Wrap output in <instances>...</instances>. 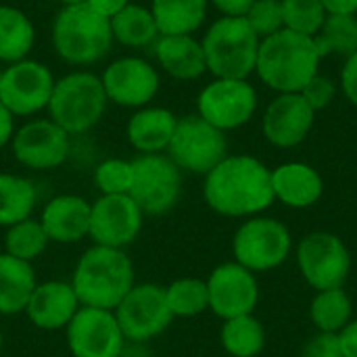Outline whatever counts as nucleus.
<instances>
[{"mask_svg": "<svg viewBox=\"0 0 357 357\" xmlns=\"http://www.w3.org/2000/svg\"><path fill=\"white\" fill-rule=\"evenodd\" d=\"M36 284L38 282L31 264L21 261L8 253L0 255V314L2 316L25 312Z\"/></svg>", "mask_w": 357, "mask_h": 357, "instance_id": "nucleus-25", "label": "nucleus"}, {"mask_svg": "<svg viewBox=\"0 0 357 357\" xmlns=\"http://www.w3.org/2000/svg\"><path fill=\"white\" fill-rule=\"evenodd\" d=\"M94 184L102 195H128L132 186V161L105 159L94 172Z\"/></svg>", "mask_w": 357, "mask_h": 357, "instance_id": "nucleus-36", "label": "nucleus"}, {"mask_svg": "<svg viewBox=\"0 0 357 357\" xmlns=\"http://www.w3.org/2000/svg\"><path fill=\"white\" fill-rule=\"evenodd\" d=\"M322 59L316 38L280 29L259 42L255 75L276 94L301 92L320 73Z\"/></svg>", "mask_w": 357, "mask_h": 357, "instance_id": "nucleus-2", "label": "nucleus"}, {"mask_svg": "<svg viewBox=\"0 0 357 357\" xmlns=\"http://www.w3.org/2000/svg\"><path fill=\"white\" fill-rule=\"evenodd\" d=\"M0 77H2V69H0Z\"/></svg>", "mask_w": 357, "mask_h": 357, "instance_id": "nucleus-48", "label": "nucleus"}, {"mask_svg": "<svg viewBox=\"0 0 357 357\" xmlns=\"http://www.w3.org/2000/svg\"><path fill=\"white\" fill-rule=\"evenodd\" d=\"M128 195L144 215H163L180 201L182 169L167 153L138 155L132 161V186Z\"/></svg>", "mask_w": 357, "mask_h": 357, "instance_id": "nucleus-8", "label": "nucleus"}, {"mask_svg": "<svg viewBox=\"0 0 357 357\" xmlns=\"http://www.w3.org/2000/svg\"><path fill=\"white\" fill-rule=\"evenodd\" d=\"M299 94H301V96L310 102V107L318 113V111L331 107L333 100L337 98V84H335L333 77L318 73V75H314V77L310 79V84H307Z\"/></svg>", "mask_w": 357, "mask_h": 357, "instance_id": "nucleus-38", "label": "nucleus"}, {"mask_svg": "<svg viewBox=\"0 0 357 357\" xmlns=\"http://www.w3.org/2000/svg\"><path fill=\"white\" fill-rule=\"evenodd\" d=\"M222 17H245L255 0H209Z\"/></svg>", "mask_w": 357, "mask_h": 357, "instance_id": "nucleus-41", "label": "nucleus"}, {"mask_svg": "<svg viewBox=\"0 0 357 357\" xmlns=\"http://www.w3.org/2000/svg\"><path fill=\"white\" fill-rule=\"evenodd\" d=\"M36 42V27L31 19L17 6L0 4V61L19 63L27 59Z\"/></svg>", "mask_w": 357, "mask_h": 357, "instance_id": "nucleus-27", "label": "nucleus"}, {"mask_svg": "<svg viewBox=\"0 0 357 357\" xmlns=\"http://www.w3.org/2000/svg\"><path fill=\"white\" fill-rule=\"evenodd\" d=\"M142 215L130 195H102L90 205L88 236L100 247L123 249L140 234Z\"/></svg>", "mask_w": 357, "mask_h": 357, "instance_id": "nucleus-16", "label": "nucleus"}, {"mask_svg": "<svg viewBox=\"0 0 357 357\" xmlns=\"http://www.w3.org/2000/svg\"><path fill=\"white\" fill-rule=\"evenodd\" d=\"M259 42L245 17L215 19L201 40L207 71L213 77L249 79L255 73Z\"/></svg>", "mask_w": 357, "mask_h": 357, "instance_id": "nucleus-5", "label": "nucleus"}, {"mask_svg": "<svg viewBox=\"0 0 357 357\" xmlns=\"http://www.w3.org/2000/svg\"><path fill=\"white\" fill-rule=\"evenodd\" d=\"M153 52L161 69L174 79L192 82L207 71L201 40L195 36H159Z\"/></svg>", "mask_w": 357, "mask_h": 357, "instance_id": "nucleus-23", "label": "nucleus"}, {"mask_svg": "<svg viewBox=\"0 0 357 357\" xmlns=\"http://www.w3.org/2000/svg\"><path fill=\"white\" fill-rule=\"evenodd\" d=\"M165 299L174 318H192L209 310L207 282L201 278H178L165 289Z\"/></svg>", "mask_w": 357, "mask_h": 357, "instance_id": "nucleus-33", "label": "nucleus"}, {"mask_svg": "<svg viewBox=\"0 0 357 357\" xmlns=\"http://www.w3.org/2000/svg\"><path fill=\"white\" fill-rule=\"evenodd\" d=\"M0 351H2V333H0Z\"/></svg>", "mask_w": 357, "mask_h": 357, "instance_id": "nucleus-47", "label": "nucleus"}, {"mask_svg": "<svg viewBox=\"0 0 357 357\" xmlns=\"http://www.w3.org/2000/svg\"><path fill=\"white\" fill-rule=\"evenodd\" d=\"M46 245H48V236H46L42 224L31 218H27L19 224H13L4 238L6 253L21 261H27V264L38 259L44 253Z\"/></svg>", "mask_w": 357, "mask_h": 357, "instance_id": "nucleus-34", "label": "nucleus"}, {"mask_svg": "<svg viewBox=\"0 0 357 357\" xmlns=\"http://www.w3.org/2000/svg\"><path fill=\"white\" fill-rule=\"evenodd\" d=\"M111 33L113 40L132 48L151 46L159 38V29L151 8L132 2L111 17Z\"/></svg>", "mask_w": 357, "mask_h": 357, "instance_id": "nucleus-28", "label": "nucleus"}, {"mask_svg": "<svg viewBox=\"0 0 357 357\" xmlns=\"http://www.w3.org/2000/svg\"><path fill=\"white\" fill-rule=\"evenodd\" d=\"M205 282L209 291V310L222 320L249 316L259 303L257 274L236 261L218 266Z\"/></svg>", "mask_w": 357, "mask_h": 357, "instance_id": "nucleus-15", "label": "nucleus"}, {"mask_svg": "<svg viewBox=\"0 0 357 357\" xmlns=\"http://www.w3.org/2000/svg\"><path fill=\"white\" fill-rule=\"evenodd\" d=\"M107 102L109 100L98 75L90 71H73L54 82L46 109L50 119L73 136L92 130L100 121Z\"/></svg>", "mask_w": 357, "mask_h": 357, "instance_id": "nucleus-6", "label": "nucleus"}, {"mask_svg": "<svg viewBox=\"0 0 357 357\" xmlns=\"http://www.w3.org/2000/svg\"><path fill=\"white\" fill-rule=\"evenodd\" d=\"M274 199L291 209L314 207L324 195V180L316 167L303 161H287L272 169Z\"/></svg>", "mask_w": 357, "mask_h": 357, "instance_id": "nucleus-21", "label": "nucleus"}, {"mask_svg": "<svg viewBox=\"0 0 357 357\" xmlns=\"http://www.w3.org/2000/svg\"><path fill=\"white\" fill-rule=\"evenodd\" d=\"M13 153L29 169H54L69 157V134L52 119H33L13 134Z\"/></svg>", "mask_w": 357, "mask_h": 357, "instance_id": "nucleus-17", "label": "nucleus"}, {"mask_svg": "<svg viewBox=\"0 0 357 357\" xmlns=\"http://www.w3.org/2000/svg\"><path fill=\"white\" fill-rule=\"evenodd\" d=\"M71 287L82 305L115 312L134 287V266L123 249L94 245L79 257Z\"/></svg>", "mask_w": 357, "mask_h": 357, "instance_id": "nucleus-3", "label": "nucleus"}, {"mask_svg": "<svg viewBox=\"0 0 357 357\" xmlns=\"http://www.w3.org/2000/svg\"><path fill=\"white\" fill-rule=\"evenodd\" d=\"M61 2H63V6H71V4H84L88 0H61Z\"/></svg>", "mask_w": 357, "mask_h": 357, "instance_id": "nucleus-46", "label": "nucleus"}, {"mask_svg": "<svg viewBox=\"0 0 357 357\" xmlns=\"http://www.w3.org/2000/svg\"><path fill=\"white\" fill-rule=\"evenodd\" d=\"M316 44L322 56H349L357 50V15H328L322 29L316 33Z\"/></svg>", "mask_w": 357, "mask_h": 357, "instance_id": "nucleus-32", "label": "nucleus"}, {"mask_svg": "<svg viewBox=\"0 0 357 357\" xmlns=\"http://www.w3.org/2000/svg\"><path fill=\"white\" fill-rule=\"evenodd\" d=\"M226 155V132L218 130L197 113L178 119L176 132L167 146V157L182 172L207 176Z\"/></svg>", "mask_w": 357, "mask_h": 357, "instance_id": "nucleus-10", "label": "nucleus"}, {"mask_svg": "<svg viewBox=\"0 0 357 357\" xmlns=\"http://www.w3.org/2000/svg\"><path fill=\"white\" fill-rule=\"evenodd\" d=\"M115 318L126 341L134 343L159 337L174 320L165 289L157 284H134L115 307Z\"/></svg>", "mask_w": 357, "mask_h": 357, "instance_id": "nucleus-12", "label": "nucleus"}, {"mask_svg": "<svg viewBox=\"0 0 357 357\" xmlns=\"http://www.w3.org/2000/svg\"><path fill=\"white\" fill-rule=\"evenodd\" d=\"M107 100L119 107H146L159 92L157 69L140 56H123L113 61L102 77Z\"/></svg>", "mask_w": 357, "mask_h": 357, "instance_id": "nucleus-18", "label": "nucleus"}, {"mask_svg": "<svg viewBox=\"0 0 357 357\" xmlns=\"http://www.w3.org/2000/svg\"><path fill=\"white\" fill-rule=\"evenodd\" d=\"M88 4L94 8V10H98L100 15H105V17H113V15H117L121 8H126L128 4H130V0H88Z\"/></svg>", "mask_w": 357, "mask_h": 357, "instance_id": "nucleus-45", "label": "nucleus"}, {"mask_svg": "<svg viewBox=\"0 0 357 357\" xmlns=\"http://www.w3.org/2000/svg\"><path fill=\"white\" fill-rule=\"evenodd\" d=\"M310 320L318 333L339 335L354 320V303L343 287L318 291L310 303Z\"/></svg>", "mask_w": 357, "mask_h": 357, "instance_id": "nucleus-29", "label": "nucleus"}, {"mask_svg": "<svg viewBox=\"0 0 357 357\" xmlns=\"http://www.w3.org/2000/svg\"><path fill=\"white\" fill-rule=\"evenodd\" d=\"M36 205V186L21 176L0 174V226L27 220Z\"/></svg>", "mask_w": 357, "mask_h": 357, "instance_id": "nucleus-31", "label": "nucleus"}, {"mask_svg": "<svg viewBox=\"0 0 357 357\" xmlns=\"http://www.w3.org/2000/svg\"><path fill=\"white\" fill-rule=\"evenodd\" d=\"M207 6L209 0H153L151 13L159 36H195L205 23Z\"/></svg>", "mask_w": 357, "mask_h": 357, "instance_id": "nucleus-26", "label": "nucleus"}, {"mask_svg": "<svg viewBox=\"0 0 357 357\" xmlns=\"http://www.w3.org/2000/svg\"><path fill=\"white\" fill-rule=\"evenodd\" d=\"M343 357H357V318H354L341 333H339Z\"/></svg>", "mask_w": 357, "mask_h": 357, "instance_id": "nucleus-42", "label": "nucleus"}, {"mask_svg": "<svg viewBox=\"0 0 357 357\" xmlns=\"http://www.w3.org/2000/svg\"><path fill=\"white\" fill-rule=\"evenodd\" d=\"M48 241L52 243H77L90 228V203L77 195L54 197L42 211L40 220Z\"/></svg>", "mask_w": 357, "mask_h": 357, "instance_id": "nucleus-22", "label": "nucleus"}, {"mask_svg": "<svg viewBox=\"0 0 357 357\" xmlns=\"http://www.w3.org/2000/svg\"><path fill=\"white\" fill-rule=\"evenodd\" d=\"M220 339L232 357H257L266 347L264 324L253 314L224 320Z\"/></svg>", "mask_w": 357, "mask_h": 357, "instance_id": "nucleus-30", "label": "nucleus"}, {"mask_svg": "<svg viewBox=\"0 0 357 357\" xmlns=\"http://www.w3.org/2000/svg\"><path fill=\"white\" fill-rule=\"evenodd\" d=\"M295 255L303 280L316 293L345 287L351 272V253L341 236L326 230L310 232L299 241Z\"/></svg>", "mask_w": 357, "mask_h": 357, "instance_id": "nucleus-9", "label": "nucleus"}, {"mask_svg": "<svg viewBox=\"0 0 357 357\" xmlns=\"http://www.w3.org/2000/svg\"><path fill=\"white\" fill-rule=\"evenodd\" d=\"M111 19L94 10L88 2L63 6L52 23V46L71 65H92L100 61L113 44Z\"/></svg>", "mask_w": 357, "mask_h": 357, "instance_id": "nucleus-4", "label": "nucleus"}, {"mask_svg": "<svg viewBox=\"0 0 357 357\" xmlns=\"http://www.w3.org/2000/svg\"><path fill=\"white\" fill-rule=\"evenodd\" d=\"M15 134V115L0 102V149L13 140Z\"/></svg>", "mask_w": 357, "mask_h": 357, "instance_id": "nucleus-43", "label": "nucleus"}, {"mask_svg": "<svg viewBox=\"0 0 357 357\" xmlns=\"http://www.w3.org/2000/svg\"><path fill=\"white\" fill-rule=\"evenodd\" d=\"M284 29L316 38L326 21V10L320 0H280Z\"/></svg>", "mask_w": 357, "mask_h": 357, "instance_id": "nucleus-35", "label": "nucleus"}, {"mask_svg": "<svg viewBox=\"0 0 357 357\" xmlns=\"http://www.w3.org/2000/svg\"><path fill=\"white\" fill-rule=\"evenodd\" d=\"M293 251L291 230L276 218L255 215L238 226L232 238L234 261L253 274L280 268Z\"/></svg>", "mask_w": 357, "mask_h": 357, "instance_id": "nucleus-7", "label": "nucleus"}, {"mask_svg": "<svg viewBox=\"0 0 357 357\" xmlns=\"http://www.w3.org/2000/svg\"><path fill=\"white\" fill-rule=\"evenodd\" d=\"M326 15H357V0H320Z\"/></svg>", "mask_w": 357, "mask_h": 357, "instance_id": "nucleus-44", "label": "nucleus"}, {"mask_svg": "<svg viewBox=\"0 0 357 357\" xmlns=\"http://www.w3.org/2000/svg\"><path fill=\"white\" fill-rule=\"evenodd\" d=\"M176 126H178V117L169 109L142 107L130 117L126 134L130 144L140 155H157V153H167Z\"/></svg>", "mask_w": 357, "mask_h": 357, "instance_id": "nucleus-24", "label": "nucleus"}, {"mask_svg": "<svg viewBox=\"0 0 357 357\" xmlns=\"http://www.w3.org/2000/svg\"><path fill=\"white\" fill-rule=\"evenodd\" d=\"M257 105V90L249 79L213 77L197 96V115L222 132H232L253 119Z\"/></svg>", "mask_w": 357, "mask_h": 357, "instance_id": "nucleus-11", "label": "nucleus"}, {"mask_svg": "<svg viewBox=\"0 0 357 357\" xmlns=\"http://www.w3.org/2000/svg\"><path fill=\"white\" fill-rule=\"evenodd\" d=\"M301 357H343L339 335L331 333H316L305 345Z\"/></svg>", "mask_w": 357, "mask_h": 357, "instance_id": "nucleus-39", "label": "nucleus"}, {"mask_svg": "<svg viewBox=\"0 0 357 357\" xmlns=\"http://www.w3.org/2000/svg\"><path fill=\"white\" fill-rule=\"evenodd\" d=\"M54 82L52 71L44 63L23 59L2 69L0 102L13 115H33L48 107Z\"/></svg>", "mask_w": 357, "mask_h": 357, "instance_id": "nucleus-13", "label": "nucleus"}, {"mask_svg": "<svg viewBox=\"0 0 357 357\" xmlns=\"http://www.w3.org/2000/svg\"><path fill=\"white\" fill-rule=\"evenodd\" d=\"M205 203L226 218H255L274 205L272 169L253 155H226L203 182Z\"/></svg>", "mask_w": 357, "mask_h": 357, "instance_id": "nucleus-1", "label": "nucleus"}, {"mask_svg": "<svg viewBox=\"0 0 357 357\" xmlns=\"http://www.w3.org/2000/svg\"><path fill=\"white\" fill-rule=\"evenodd\" d=\"M341 90L345 94V98L357 107V50L354 54H349L341 67Z\"/></svg>", "mask_w": 357, "mask_h": 357, "instance_id": "nucleus-40", "label": "nucleus"}, {"mask_svg": "<svg viewBox=\"0 0 357 357\" xmlns=\"http://www.w3.org/2000/svg\"><path fill=\"white\" fill-rule=\"evenodd\" d=\"M251 29L257 33L259 40L274 36L276 31L284 29L282 19V2L280 0H255L245 15Z\"/></svg>", "mask_w": 357, "mask_h": 357, "instance_id": "nucleus-37", "label": "nucleus"}, {"mask_svg": "<svg viewBox=\"0 0 357 357\" xmlns=\"http://www.w3.org/2000/svg\"><path fill=\"white\" fill-rule=\"evenodd\" d=\"M316 111L299 92L276 94L261 117V132L276 149H295L312 132Z\"/></svg>", "mask_w": 357, "mask_h": 357, "instance_id": "nucleus-19", "label": "nucleus"}, {"mask_svg": "<svg viewBox=\"0 0 357 357\" xmlns=\"http://www.w3.org/2000/svg\"><path fill=\"white\" fill-rule=\"evenodd\" d=\"M79 307L82 303L71 282L67 284L61 280H50L44 284H36L25 314L33 326L42 331H59L67 328Z\"/></svg>", "mask_w": 357, "mask_h": 357, "instance_id": "nucleus-20", "label": "nucleus"}, {"mask_svg": "<svg viewBox=\"0 0 357 357\" xmlns=\"http://www.w3.org/2000/svg\"><path fill=\"white\" fill-rule=\"evenodd\" d=\"M67 345L73 357H121L126 337L115 312L82 305L67 324Z\"/></svg>", "mask_w": 357, "mask_h": 357, "instance_id": "nucleus-14", "label": "nucleus"}]
</instances>
